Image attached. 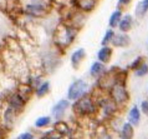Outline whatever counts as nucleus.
<instances>
[{"instance_id":"39448f33","label":"nucleus","mask_w":148,"mask_h":139,"mask_svg":"<svg viewBox=\"0 0 148 139\" xmlns=\"http://www.w3.org/2000/svg\"><path fill=\"white\" fill-rule=\"evenodd\" d=\"M70 107V103L69 100L66 99H62L60 100L59 103H57L54 108H52V115H54L56 119H61V118L64 117L65 112H66V109Z\"/></svg>"},{"instance_id":"b1692460","label":"nucleus","mask_w":148,"mask_h":139,"mask_svg":"<svg viewBox=\"0 0 148 139\" xmlns=\"http://www.w3.org/2000/svg\"><path fill=\"white\" fill-rule=\"evenodd\" d=\"M101 139H106V138H101Z\"/></svg>"},{"instance_id":"9d476101","label":"nucleus","mask_w":148,"mask_h":139,"mask_svg":"<svg viewBox=\"0 0 148 139\" xmlns=\"http://www.w3.org/2000/svg\"><path fill=\"white\" fill-rule=\"evenodd\" d=\"M26 13L32 16H41L46 13V9L42 5H35V4H32V5L26 6Z\"/></svg>"},{"instance_id":"9b49d317","label":"nucleus","mask_w":148,"mask_h":139,"mask_svg":"<svg viewBox=\"0 0 148 139\" xmlns=\"http://www.w3.org/2000/svg\"><path fill=\"white\" fill-rule=\"evenodd\" d=\"M132 24H133V18L131 15H126V16H123L122 20H121V23H120V30L122 33H127L128 30L132 29Z\"/></svg>"},{"instance_id":"ddd939ff","label":"nucleus","mask_w":148,"mask_h":139,"mask_svg":"<svg viewBox=\"0 0 148 139\" xmlns=\"http://www.w3.org/2000/svg\"><path fill=\"white\" fill-rule=\"evenodd\" d=\"M148 11V0H141L136 6V15L137 18H143Z\"/></svg>"},{"instance_id":"4be33fe9","label":"nucleus","mask_w":148,"mask_h":139,"mask_svg":"<svg viewBox=\"0 0 148 139\" xmlns=\"http://www.w3.org/2000/svg\"><path fill=\"white\" fill-rule=\"evenodd\" d=\"M18 139H34V136L31 133H23L18 137Z\"/></svg>"},{"instance_id":"a211bd4d","label":"nucleus","mask_w":148,"mask_h":139,"mask_svg":"<svg viewBox=\"0 0 148 139\" xmlns=\"http://www.w3.org/2000/svg\"><path fill=\"white\" fill-rule=\"evenodd\" d=\"M50 87V84L47 83V81H45V83H42V84H40L39 87H38V89H36V95L38 97H42V95H45L47 92H49V88Z\"/></svg>"},{"instance_id":"1a4fd4ad","label":"nucleus","mask_w":148,"mask_h":139,"mask_svg":"<svg viewBox=\"0 0 148 139\" xmlns=\"http://www.w3.org/2000/svg\"><path fill=\"white\" fill-rule=\"evenodd\" d=\"M106 73V69H105V65L103 63L101 62H96L91 65V69H90V74L95 78H98L101 75H103Z\"/></svg>"},{"instance_id":"2eb2a0df","label":"nucleus","mask_w":148,"mask_h":139,"mask_svg":"<svg viewBox=\"0 0 148 139\" xmlns=\"http://www.w3.org/2000/svg\"><path fill=\"white\" fill-rule=\"evenodd\" d=\"M122 18V11L121 10H116V11H113L112 14H111L110 16V26L111 28H116L117 25H120V23H121V19Z\"/></svg>"},{"instance_id":"412c9836","label":"nucleus","mask_w":148,"mask_h":139,"mask_svg":"<svg viewBox=\"0 0 148 139\" xmlns=\"http://www.w3.org/2000/svg\"><path fill=\"white\" fill-rule=\"evenodd\" d=\"M139 109H141L142 114H145L146 117H148V99L142 100L141 105H139Z\"/></svg>"},{"instance_id":"4468645a","label":"nucleus","mask_w":148,"mask_h":139,"mask_svg":"<svg viewBox=\"0 0 148 139\" xmlns=\"http://www.w3.org/2000/svg\"><path fill=\"white\" fill-rule=\"evenodd\" d=\"M23 105H24V100H23V97L21 95H15L11 97L10 99V108H13L14 110H20L23 109Z\"/></svg>"},{"instance_id":"0eeeda50","label":"nucleus","mask_w":148,"mask_h":139,"mask_svg":"<svg viewBox=\"0 0 148 139\" xmlns=\"http://www.w3.org/2000/svg\"><path fill=\"white\" fill-rule=\"evenodd\" d=\"M131 43L130 40V36L125 34V33H120V34H116L114 38L112 40V45L113 47H117V48H125V47H128Z\"/></svg>"},{"instance_id":"dca6fc26","label":"nucleus","mask_w":148,"mask_h":139,"mask_svg":"<svg viewBox=\"0 0 148 139\" xmlns=\"http://www.w3.org/2000/svg\"><path fill=\"white\" fill-rule=\"evenodd\" d=\"M134 74L136 76H138V78H143V76H146L148 75V63L145 62L141 67H139L137 70H134Z\"/></svg>"},{"instance_id":"6e6552de","label":"nucleus","mask_w":148,"mask_h":139,"mask_svg":"<svg viewBox=\"0 0 148 139\" xmlns=\"http://www.w3.org/2000/svg\"><path fill=\"white\" fill-rule=\"evenodd\" d=\"M111 56H112V49L110 47H102L97 53V58L101 63H108Z\"/></svg>"},{"instance_id":"5701e85b","label":"nucleus","mask_w":148,"mask_h":139,"mask_svg":"<svg viewBox=\"0 0 148 139\" xmlns=\"http://www.w3.org/2000/svg\"><path fill=\"white\" fill-rule=\"evenodd\" d=\"M132 1V0H118V3H120V5H128V4Z\"/></svg>"},{"instance_id":"f03ea898","label":"nucleus","mask_w":148,"mask_h":139,"mask_svg":"<svg viewBox=\"0 0 148 139\" xmlns=\"http://www.w3.org/2000/svg\"><path fill=\"white\" fill-rule=\"evenodd\" d=\"M75 110L80 115H90V114H93L96 112V105L91 98L85 97L75 104Z\"/></svg>"},{"instance_id":"f257e3e1","label":"nucleus","mask_w":148,"mask_h":139,"mask_svg":"<svg viewBox=\"0 0 148 139\" xmlns=\"http://www.w3.org/2000/svg\"><path fill=\"white\" fill-rule=\"evenodd\" d=\"M110 98L114 101V104L117 105H125L128 103L130 100V94L128 90L126 89L125 83H116L112 88L110 89Z\"/></svg>"},{"instance_id":"20e7f679","label":"nucleus","mask_w":148,"mask_h":139,"mask_svg":"<svg viewBox=\"0 0 148 139\" xmlns=\"http://www.w3.org/2000/svg\"><path fill=\"white\" fill-rule=\"evenodd\" d=\"M141 109H139V107H137V105H133L132 108L130 109L128 112V117H127V122L128 123H131L133 126H137L139 123H141Z\"/></svg>"},{"instance_id":"f3484780","label":"nucleus","mask_w":148,"mask_h":139,"mask_svg":"<svg viewBox=\"0 0 148 139\" xmlns=\"http://www.w3.org/2000/svg\"><path fill=\"white\" fill-rule=\"evenodd\" d=\"M114 35H116V34H114V31H113L112 29H108L107 31H106L103 39H102V45H103V47H107L108 43H112Z\"/></svg>"},{"instance_id":"423d86ee","label":"nucleus","mask_w":148,"mask_h":139,"mask_svg":"<svg viewBox=\"0 0 148 139\" xmlns=\"http://www.w3.org/2000/svg\"><path fill=\"white\" fill-rule=\"evenodd\" d=\"M134 138V126L126 122L120 129V139H133Z\"/></svg>"},{"instance_id":"f8f14e48","label":"nucleus","mask_w":148,"mask_h":139,"mask_svg":"<svg viewBox=\"0 0 148 139\" xmlns=\"http://www.w3.org/2000/svg\"><path fill=\"white\" fill-rule=\"evenodd\" d=\"M85 50L84 49H79V50H76V51H73L72 53V55H71V64H72V67L73 68H77V65H79L81 63V60L85 58Z\"/></svg>"},{"instance_id":"7ed1b4c3","label":"nucleus","mask_w":148,"mask_h":139,"mask_svg":"<svg viewBox=\"0 0 148 139\" xmlns=\"http://www.w3.org/2000/svg\"><path fill=\"white\" fill-rule=\"evenodd\" d=\"M87 90V84L85 80H76L70 85L69 88V98L72 100L79 99L81 95H84L85 92Z\"/></svg>"},{"instance_id":"aec40b11","label":"nucleus","mask_w":148,"mask_h":139,"mask_svg":"<svg viewBox=\"0 0 148 139\" xmlns=\"http://www.w3.org/2000/svg\"><path fill=\"white\" fill-rule=\"evenodd\" d=\"M50 122H51V119L49 117H40L39 119L35 122V125L38 126V128H42V126H46L50 124Z\"/></svg>"},{"instance_id":"6ab92c4d","label":"nucleus","mask_w":148,"mask_h":139,"mask_svg":"<svg viewBox=\"0 0 148 139\" xmlns=\"http://www.w3.org/2000/svg\"><path fill=\"white\" fill-rule=\"evenodd\" d=\"M145 63V59H143V56H137L132 63H131V65H130V69L131 70H137V69L141 67V65Z\"/></svg>"}]
</instances>
